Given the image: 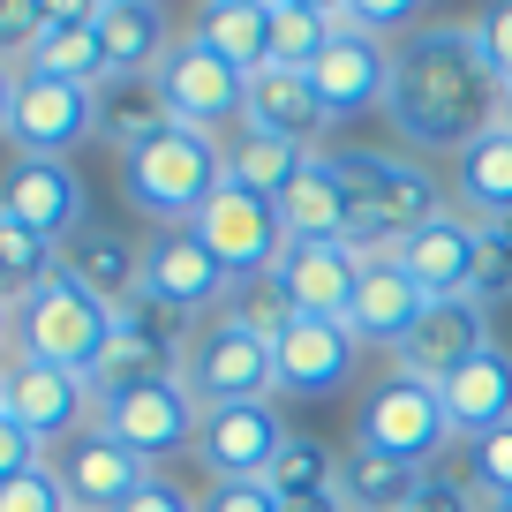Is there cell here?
<instances>
[{
  "label": "cell",
  "instance_id": "cell-26",
  "mask_svg": "<svg viewBox=\"0 0 512 512\" xmlns=\"http://www.w3.org/2000/svg\"><path fill=\"white\" fill-rule=\"evenodd\" d=\"M241 128L317 151L324 128H332V113L317 106V91H309L302 68H256V76H249V106H241Z\"/></svg>",
  "mask_w": 512,
  "mask_h": 512
},
{
  "label": "cell",
  "instance_id": "cell-1",
  "mask_svg": "<svg viewBox=\"0 0 512 512\" xmlns=\"http://www.w3.org/2000/svg\"><path fill=\"white\" fill-rule=\"evenodd\" d=\"M384 113H392V128L415 151H445V159H460L505 113L467 23H437V31H415L392 46V98H384Z\"/></svg>",
  "mask_w": 512,
  "mask_h": 512
},
{
  "label": "cell",
  "instance_id": "cell-39",
  "mask_svg": "<svg viewBox=\"0 0 512 512\" xmlns=\"http://www.w3.org/2000/svg\"><path fill=\"white\" fill-rule=\"evenodd\" d=\"M332 23L362 38H392V31H415V0H332Z\"/></svg>",
  "mask_w": 512,
  "mask_h": 512
},
{
  "label": "cell",
  "instance_id": "cell-19",
  "mask_svg": "<svg viewBox=\"0 0 512 512\" xmlns=\"http://www.w3.org/2000/svg\"><path fill=\"white\" fill-rule=\"evenodd\" d=\"M0 211L23 219L31 234H46L53 249L91 219V211H83V174L68 159H8V174H0Z\"/></svg>",
  "mask_w": 512,
  "mask_h": 512
},
{
  "label": "cell",
  "instance_id": "cell-33",
  "mask_svg": "<svg viewBox=\"0 0 512 512\" xmlns=\"http://www.w3.org/2000/svg\"><path fill=\"white\" fill-rule=\"evenodd\" d=\"M46 279H61V249H53L46 234H31L23 219H8V211H0V302L23 309Z\"/></svg>",
  "mask_w": 512,
  "mask_h": 512
},
{
  "label": "cell",
  "instance_id": "cell-10",
  "mask_svg": "<svg viewBox=\"0 0 512 512\" xmlns=\"http://www.w3.org/2000/svg\"><path fill=\"white\" fill-rule=\"evenodd\" d=\"M151 83H159L166 121L196 128V136H219V128L241 121V106H249V76L226 68L204 38H174V53L159 61V76H151Z\"/></svg>",
  "mask_w": 512,
  "mask_h": 512
},
{
  "label": "cell",
  "instance_id": "cell-18",
  "mask_svg": "<svg viewBox=\"0 0 512 512\" xmlns=\"http://www.w3.org/2000/svg\"><path fill=\"white\" fill-rule=\"evenodd\" d=\"M354 354H362V339L339 317H287V332H279V392L287 400H332V392H347Z\"/></svg>",
  "mask_w": 512,
  "mask_h": 512
},
{
  "label": "cell",
  "instance_id": "cell-45",
  "mask_svg": "<svg viewBox=\"0 0 512 512\" xmlns=\"http://www.w3.org/2000/svg\"><path fill=\"white\" fill-rule=\"evenodd\" d=\"M121 512H196V497L189 490H181V482H166V475H151L144 482V490H136V497H128V505Z\"/></svg>",
  "mask_w": 512,
  "mask_h": 512
},
{
  "label": "cell",
  "instance_id": "cell-49",
  "mask_svg": "<svg viewBox=\"0 0 512 512\" xmlns=\"http://www.w3.org/2000/svg\"><path fill=\"white\" fill-rule=\"evenodd\" d=\"M0 407H8V362H0Z\"/></svg>",
  "mask_w": 512,
  "mask_h": 512
},
{
  "label": "cell",
  "instance_id": "cell-12",
  "mask_svg": "<svg viewBox=\"0 0 512 512\" xmlns=\"http://www.w3.org/2000/svg\"><path fill=\"white\" fill-rule=\"evenodd\" d=\"M8 415L38 437V445H68L76 430L98 422V384L76 377V369H53V362H31V354H8Z\"/></svg>",
  "mask_w": 512,
  "mask_h": 512
},
{
  "label": "cell",
  "instance_id": "cell-11",
  "mask_svg": "<svg viewBox=\"0 0 512 512\" xmlns=\"http://www.w3.org/2000/svg\"><path fill=\"white\" fill-rule=\"evenodd\" d=\"M287 415L279 400H249V407H204L196 430V460L211 467V482H264L287 452Z\"/></svg>",
  "mask_w": 512,
  "mask_h": 512
},
{
  "label": "cell",
  "instance_id": "cell-5",
  "mask_svg": "<svg viewBox=\"0 0 512 512\" xmlns=\"http://www.w3.org/2000/svg\"><path fill=\"white\" fill-rule=\"evenodd\" d=\"M8 347L98 384V369H106V354H113V302H98L76 279H46V287L16 309V339H8Z\"/></svg>",
  "mask_w": 512,
  "mask_h": 512
},
{
  "label": "cell",
  "instance_id": "cell-47",
  "mask_svg": "<svg viewBox=\"0 0 512 512\" xmlns=\"http://www.w3.org/2000/svg\"><path fill=\"white\" fill-rule=\"evenodd\" d=\"M8 339H16V309L0 302V347H8Z\"/></svg>",
  "mask_w": 512,
  "mask_h": 512
},
{
  "label": "cell",
  "instance_id": "cell-29",
  "mask_svg": "<svg viewBox=\"0 0 512 512\" xmlns=\"http://www.w3.org/2000/svg\"><path fill=\"white\" fill-rule=\"evenodd\" d=\"M189 38H204L226 68L256 76V68H272V0H204Z\"/></svg>",
  "mask_w": 512,
  "mask_h": 512
},
{
  "label": "cell",
  "instance_id": "cell-31",
  "mask_svg": "<svg viewBox=\"0 0 512 512\" xmlns=\"http://www.w3.org/2000/svg\"><path fill=\"white\" fill-rule=\"evenodd\" d=\"M422 475L430 467H407V460H384V452L354 445L347 467H339V505L347 512H407L422 490Z\"/></svg>",
  "mask_w": 512,
  "mask_h": 512
},
{
  "label": "cell",
  "instance_id": "cell-38",
  "mask_svg": "<svg viewBox=\"0 0 512 512\" xmlns=\"http://www.w3.org/2000/svg\"><path fill=\"white\" fill-rule=\"evenodd\" d=\"M467 38H475L482 68H490V83H497V98H512V0L482 8V16L467 23Z\"/></svg>",
  "mask_w": 512,
  "mask_h": 512
},
{
  "label": "cell",
  "instance_id": "cell-35",
  "mask_svg": "<svg viewBox=\"0 0 512 512\" xmlns=\"http://www.w3.org/2000/svg\"><path fill=\"white\" fill-rule=\"evenodd\" d=\"M332 31V0H272V68H309Z\"/></svg>",
  "mask_w": 512,
  "mask_h": 512
},
{
  "label": "cell",
  "instance_id": "cell-36",
  "mask_svg": "<svg viewBox=\"0 0 512 512\" xmlns=\"http://www.w3.org/2000/svg\"><path fill=\"white\" fill-rule=\"evenodd\" d=\"M339 452L324 445V437H287V452H279V467L264 482L279 490V505H294V497H339Z\"/></svg>",
  "mask_w": 512,
  "mask_h": 512
},
{
  "label": "cell",
  "instance_id": "cell-15",
  "mask_svg": "<svg viewBox=\"0 0 512 512\" xmlns=\"http://www.w3.org/2000/svg\"><path fill=\"white\" fill-rule=\"evenodd\" d=\"M400 272L415 279L430 302H475V272H482V226L467 211H437L430 226L400 241Z\"/></svg>",
  "mask_w": 512,
  "mask_h": 512
},
{
  "label": "cell",
  "instance_id": "cell-51",
  "mask_svg": "<svg viewBox=\"0 0 512 512\" xmlns=\"http://www.w3.org/2000/svg\"><path fill=\"white\" fill-rule=\"evenodd\" d=\"M497 121H505V128H512V98H505V113H497Z\"/></svg>",
  "mask_w": 512,
  "mask_h": 512
},
{
  "label": "cell",
  "instance_id": "cell-46",
  "mask_svg": "<svg viewBox=\"0 0 512 512\" xmlns=\"http://www.w3.org/2000/svg\"><path fill=\"white\" fill-rule=\"evenodd\" d=\"M16 68H8V61H0V136H8V113H16Z\"/></svg>",
  "mask_w": 512,
  "mask_h": 512
},
{
  "label": "cell",
  "instance_id": "cell-3",
  "mask_svg": "<svg viewBox=\"0 0 512 512\" xmlns=\"http://www.w3.org/2000/svg\"><path fill=\"white\" fill-rule=\"evenodd\" d=\"M121 189L151 226H189L196 211L226 189V144L166 121L159 136H144L136 151H121Z\"/></svg>",
  "mask_w": 512,
  "mask_h": 512
},
{
  "label": "cell",
  "instance_id": "cell-41",
  "mask_svg": "<svg viewBox=\"0 0 512 512\" xmlns=\"http://www.w3.org/2000/svg\"><path fill=\"white\" fill-rule=\"evenodd\" d=\"M46 31V8L38 0H0V61H23Z\"/></svg>",
  "mask_w": 512,
  "mask_h": 512
},
{
  "label": "cell",
  "instance_id": "cell-37",
  "mask_svg": "<svg viewBox=\"0 0 512 512\" xmlns=\"http://www.w3.org/2000/svg\"><path fill=\"white\" fill-rule=\"evenodd\" d=\"M460 475H467V490L490 505V497H512V422L505 430H490V437H475V445H460Z\"/></svg>",
  "mask_w": 512,
  "mask_h": 512
},
{
  "label": "cell",
  "instance_id": "cell-13",
  "mask_svg": "<svg viewBox=\"0 0 512 512\" xmlns=\"http://www.w3.org/2000/svg\"><path fill=\"white\" fill-rule=\"evenodd\" d=\"M83 136H98V91L46 83V76L16 83V113H8V144H16V159H68Z\"/></svg>",
  "mask_w": 512,
  "mask_h": 512
},
{
  "label": "cell",
  "instance_id": "cell-44",
  "mask_svg": "<svg viewBox=\"0 0 512 512\" xmlns=\"http://www.w3.org/2000/svg\"><path fill=\"white\" fill-rule=\"evenodd\" d=\"M407 512H482V497L467 490V475H437V467H430V475H422V490H415V505H407Z\"/></svg>",
  "mask_w": 512,
  "mask_h": 512
},
{
  "label": "cell",
  "instance_id": "cell-24",
  "mask_svg": "<svg viewBox=\"0 0 512 512\" xmlns=\"http://www.w3.org/2000/svg\"><path fill=\"white\" fill-rule=\"evenodd\" d=\"M61 279H76V287H91L98 302H136V287H144V241H128L121 226L106 219H83L76 234L61 241Z\"/></svg>",
  "mask_w": 512,
  "mask_h": 512
},
{
  "label": "cell",
  "instance_id": "cell-48",
  "mask_svg": "<svg viewBox=\"0 0 512 512\" xmlns=\"http://www.w3.org/2000/svg\"><path fill=\"white\" fill-rule=\"evenodd\" d=\"M482 512H512V497H490V505H482Z\"/></svg>",
  "mask_w": 512,
  "mask_h": 512
},
{
  "label": "cell",
  "instance_id": "cell-16",
  "mask_svg": "<svg viewBox=\"0 0 512 512\" xmlns=\"http://www.w3.org/2000/svg\"><path fill=\"white\" fill-rule=\"evenodd\" d=\"M317 106L332 121H354V113H377L392 98V46L384 38H362V31H332V46L302 68Z\"/></svg>",
  "mask_w": 512,
  "mask_h": 512
},
{
  "label": "cell",
  "instance_id": "cell-14",
  "mask_svg": "<svg viewBox=\"0 0 512 512\" xmlns=\"http://www.w3.org/2000/svg\"><path fill=\"white\" fill-rule=\"evenodd\" d=\"M46 467L61 475V490H68V505H76V512H121L128 497L159 475V467H144L136 452H121L98 422H91V430H76L68 445H53Z\"/></svg>",
  "mask_w": 512,
  "mask_h": 512
},
{
  "label": "cell",
  "instance_id": "cell-28",
  "mask_svg": "<svg viewBox=\"0 0 512 512\" xmlns=\"http://www.w3.org/2000/svg\"><path fill=\"white\" fill-rule=\"evenodd\" d=\"M452 196L475 226H505L512 219V128L490 121L475 144L452 159Z\"/></svg>",
  "mask_w": 512,
  "mask_h": 512
},
{
  "label": "cell",
  "instance_id": "cell-21",
  "mask_svg": "<svg viewBox=\"0 0 512 512\" xmlns=\"http://www.w3.org/2000/svg\"><path fill=\"white\" fill-rule=\"evenodd\" d=\"M437 392H445V415H452V445H475V437L505 430L512 422V347L505 339L475 347Z\"/></svg>",
  "mask_w": 512,
  "mask_h": 512
},
{
  "label": "cell",
  "instance_id": "cell-32",
  "mask_svg": "<svg viewBox=\"0 0 512 512\" xmlns=\"http://www.w3.org/2000/svg\"><path fill=\"white\" fill-rule=\"evenodd\" d=\"M309 159H317V151H302V144H279V136H256V128H241L234 144H226V181H241L249 196L279 204V196H287L294 181L309 174Z\"/></svg>",
  "mask_w": 512,
  "mask_h": 512
},
{
  "label": "cell",
  "instance_id": "cell-9",
  "mask_svg": "<svg viewBox=\"0 0 512 512\" xmlns=\"http://www.w3.org/2000/svg\"><path fill=\"white\" fill-rule=\"evenodd\" d=\"M189 226H196V241H204V249L226 264V279H234V287H249V279H272V272H279V256H287L279 204L249 196L241 181H226V189L211 196V204L196 211Z\"/></svg>",
  "mask_w": 512,
  "mask_h": 512
},
{
  "label": "cell",
  "instance_id": "cell-23",
  "mask_svg": "<svg viewBox=\"0 0 512 512\" xmlns=\"http://www.w3.org/2000/svg\"><path fill=\"white\" fill-rule=\"evenodd\" d=\"M422 309H430V294L400 272V256H369L362 279H354V302H347V332L369 339V347H392V354H400L407 332L422 324Z\"/></svg>",
  "mask_w": 512,
  "mask_h": 512
},
{
  "label": "cell",
  "instance_id": "cell-30",
  "mask_svg": "<svg viewBox=\"0 0 512 512\" xmlns=\"http://www.w3.org/2000/svg\"><path fill=\"white\" fill-rule=\"evenodd\" d=\"M347 219H354V196L339 181V166L317 151L309 174L279 196V226H287V241H347Z\"/></svg>",
  "mask_w": 512,
  "mask_h": 512
},
{
  "label": "cell",
  "instance_id": "cell-8",
  "mask_svg": "<svg viewBox=\"0 0 512 512\" xmlns=\"http://www.w3.org/2000/svg\"><path fill=\"white\" fill-rule=\"evenodd\" d=\"M144 302H159L166 317L181 324H204L219 317L226 302H234V279H226V264L196 241V226H151L144 234Z\"/></svg>",
  "mask_w": 512,
  "mask_h": 512
},
{
  "label": "cell",
  "instance_id": "cell-42",
  "mask_svg": "<svg viewBox=\"0 0 512 512\" xmlns=\"http://www.w3.org/2000/svg\"><path fill=\"white\" fill-rule=\"evenodd\" d=\"M31 467H46V445H38V437L0 407V490H8L16 475H31Z\"/></svg>",
  "mask_w": 512,
  "mask_h": 512
},
{
  "label": "cell",
  "instance_id": "cell-43",
  "mask_svg": "<svg viewBox=\"0 0 512 512\" xmlns=\"http://www.w3.org/2000/svg\"><path fill=\"white\" fill-rule=\"evenodd\" d=\"M196 512H287V505H279L272 482H211L196 497Z\"/></svg>",
  "mask_w": 512,
  "mask_h": 512
},
{
  "label": "cell",
  "instance_id": "cell-25",
  "mask_svg": "<svg viewBox=\"0 0 512 512\" xmlns=\"http://www.w3.org/2000/svg\"><path fill=\"white\" fill-rule=\"evenodd\" d=\"M23 76L76 83V91H98V83H106V46H98V23H91L83 0H53L46 8V31L23 53Z\"/></svg>",
  "mask_w": 512,
  "mask_h": 512
},
{
  "label": "cell",
  "instance_id": "cell-34",
  "mask_svg": "<svg viewBox=\"0 0 512 512\" xmlns=\"http://www.w3.org/2000/svg\"><path fill=\"white\" fill-rule=\"evenodd\" d=\"M166 128V106H159V83H98V136L113 151H136L144 136Z\"/></svg>",
  "mask_w": 512,
  "mask_h": 512
},
{
  "label": "cell",
  "instance_id": "cell-20",
  "mask_svg": "<svg viewBox=\"0 0 512 512\" xmlns=\"http://www.w3.org/2000/svg\"><path fill=\"white\" fill-rule=\"evenodd\" d=\"M354 279H362V256H354L347 241H287L272 287H279V302H287L294 317H339L347 324Z\"/></svg>",
  "mask_w": 512,
  "mask_h": 512
},
{
  "label": "cell",
  "instance_id": "cell-7",
  "mask_svg": "<svg viewBox=\"0 0 512 512\" xmlns=\"http://www.w3.org/2000/svg\"><path fill=\"white\" fill-rule=\"evenodd\" d=\"M354 445L384 452V460H407V467H430L437 452L452 445L445 392H437L430 377H407V369L377 377V384H369V400H362V430H354Z\"/></svg>",
  "mask_w": 512,
  "mask_h": 512
},
{
  "label": "cell",
  "instance_id": "cell-17",
  "mask_svg": "<svg viewBox=\"0 0 512 512\" xmlns=\"http://www.w3.org/2000/svg\"><path fill=\"white\" fill-rule=\"evenodd\" d=\"M181 347H189V324L166 317L159 302H121L113 309V354L98 369V392H121V384H151V377H181Z\"/></svg>",
  "mask_w": 512,
  "mask_h": 512
},
{
  "label": "cell",
  "instance_id": "cell-2",
  "mask_svg": "<svg viewBox=\"0 0 512 512\" xmlns=\"http://www.w3.org/2000/svg\"><path fill=\"white\" fill-rule=\"evenodd\" d=\"M324 159L339 166V181H347L354 196V219H347V249L362 256H392L415 226H430L445 204V189H437L430 166L415 159H384V151H324Z\"/></svg>",
  "mask_w": 512,
  "mask_h": 512
},
{
  "label": "cell",
  "instance_id": "cell-22",
  "mask_svg": "<svg viewBox=\"0 0 512 512\" xmlns=\"http://www.w3.org/2000/svg\"><path fill=\"white\" fill-rule=\"evenodd\" d=\"M98 46H106V83H151L174 53V23L159 0H91Z\"/></svg>",
  "mask_w": 512,
  "mask_h": 512
},
{
  "label": "cell",
  "instance_id": "cell-50",
  "mask_svg": "<svg viewBox=\"0 0 512 512\" xmlns=\"http://www.w3.org/2000/svg\"><path fill=\"white\" fill-rule=\"evenodd\" d=\"M497 234H505V249H512V219H505V226H497Z\"/></svg>",
  "mask_w": 512,
  "mask_h": 512
},
{
  "label": "cell",
  "instance_id": "cell-40",
  "mask_svg": "<svg viewBox=\"0 0 512 512\" xmlns=\"http://www.w3.org/2000/svg\"><path fill=\"white\" fill-rule=\"evenodd\" d=\"M0 512H76V505H68V490H61L53 467H31V475H16L0 490Z\"/></svg>",
  "mask_w": 512,
  "mask_h": 512
},
{
  "label": "cell",
  "instance_id": "cell-4",
  "mask_svg": "<svg viewBox=\"0 0 512 512\" xmlns=\"http://www.w3.org/2000/svg\"><path fill=\"white\" fill-rule=\"evenodd\" d=\"M181 384L196 392V407H249V400H279V339L241 324L234 309L189 324L181 347Z\"/></svg>",
  "mask_w": 512,
  "mask_h": 512
},
{
  "label": "cell",
  "instance_id": "cell-27",
  "mask_svg": "<svg viewBox=\"0 0 512 512\" xmlns=\"http://www.w3.org/2000/svg\"><path fill=\"white\" fill-rule=\"evenodd\" d=\"M475 347H490V309H482V302H430L422 324L407 332V347H400V369H407V377L445 384Z\"/></svg>",
  "mask_w": 512,
  "mask_h": 512
},
{
  "label": "cell",
  "instance_id": "cell-6",
  "mask_svg": "<svg viewBox=\"0 0 512 512\" xmlns=\"http://www.w3.org/2000/svg\"><path fill=\"white\" fill-rule=\"evenodd\" d=\"M98 430L121 452H136L144 467L174 460V452H196V430H204V407L181 377H151V384H121V392H98Z\"/></svg>",
  "mask_w": 512,
  "mask_h": 512
}]
</instances>
